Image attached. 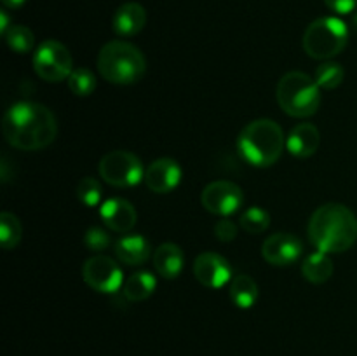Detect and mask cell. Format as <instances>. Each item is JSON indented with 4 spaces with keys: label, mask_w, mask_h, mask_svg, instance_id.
Returning <instances> with one entry per match:
<instances>
[{
    "label": "cell",
    "mask_w": 357,
    "mask_h": 356,
    "mask_svg": "<svg viewBox=\"0 0 357 356\" xmlns=\"http://www.w3.org/2000/svg\"><path fill=\"white\" fill-rule=\"evenodd\" d=\"M2 131L14 149L40 150L56 140L58 122L45 105L17 101L3 115Z\"/></svg>",
    "instance_id": "1"
},
{
    "label": "cell",
    "mask_w": 357,
    "mask_h": 356,
    "mask_svg": "<svg viewBox=\"0 0 357 356\" xmlns=\"http://www.w3.org/2000/svg\"><path fill=\"white\" fill-rule=\"evenodd\" d=\"M309 239L317 251L344 253L357 241V218L345 205L326 202L309 220Z\"/></svg>",
    "instance_id": "2"
},
{
    "label": "cell",
    "mask_w": 357,
    "mask_h": 356,
    "mask_svg": "<svg viewBox=\"0 0 357 356\" xmlns=\"http://www.w3.org/2000/svg\"><path fill=\"white\" fill-rule=\"evenodd\" d=\"M286 138L281 126L272 119H257L243 128L237 138V150L248 164L268 168L279 161Z\"/></svg>",
    "instance_id": "3"
},
{
    "label": "cell",
    "mask_w": 357,
    "mask_h": 356,
    "mask_svg": "<svg viewBox=\"0 0 357 356\" xmlns=\"http://www.w3.org/2000/svg\"><path fill=\"white\" fill-rule=\"evenodd\" d=\"M98 70L108 82L129 86L145 75L146 59L131 42L110 40L98 52Z\"/></svg>",
    "instance_id": "4"
},
{
    "label": "cell",
    "mask_w": 357,
    "mask_h": 356,
    "mask_svg": "<svg viewBox=\"0 0 357 356\" xmlns=\"http://www.w3.org/2000/svg\"><path fill=\"white\" fill-rule=\"evenodd\" d=\"M279 107L289 117L305 119L316 114L321 107V87L303 72H288L275 87Z\"/></svg>",
    "instance_id": "5"
},
{
    "label": "cell",
    "mask_w": 357,
    "mask_h": 356,
    "mask_svg": "<svg viewBox=\"0 0 357 356\" xmlns=\"http://www.w3.org/2000/svg\"><path fill=\"white\" fill-rule=\"evenodd\" d=\"M349 44V28L345 21L335 16L317 17L303 34V51L314 59H331Z\"/></svg>",
    "instance_id": "6"
},
{
    "label": "cell",
    "mask_w": 357,
    "mask_h": 356,
    "mask_svg": "<svg viewBox=\"0 0 357 356\" xmlns=\"http://www.w3.org/2000/svg\"><path fill=\"white\" fill-rule=\"evenodd\" d=\"M100 177L112 187H135L139 181L145 180L142 159L129 150H112L101 157Z\"/></svg>",
    "instance_id": "7"
},
{
    "label": "cell",
    "mask_w": 357,
    "mask_h": 356,
    "mask_svg": "<svg viewBox=\"0 0 357 356\" xmlns=\"http://www.w3.org/2000/svg\"><path fill=\"white\" fill-rule=\"evenodd\" d=\"M33 70L45 82L68 80L73 72V59L68 47L59 40H44L33 52Z\"/></svg>",
    "instance_id": "8"
},
{
    "label": "cell",
    "mask_w": 357,
    "mask_h": 356,
    "mask_svg": "<svg viewBox=\"0 0 357 356\" xmlns=\"http://www.w3.org/2000/svg\"><path fill=\"white\" fill-rule=\"evenodd\" d=\"M82 278L87 286L100 293H115L124 285L121 265L107 255H94L84 262Z\"/></svg>",
    "instance_id": "9"
},
{
    "label": "cell",
    "mask_w": 357,
    "mask_h": 356,
    "mask_svg": "<svg viewBox=\"0 0 357 356\" xmlns=\"http://www.w3.org/2000/svg\"><path fill=\"white\" fill-rule=\"evenodd\" d=\"M204 209L218 216H230L241 209L244 202L243 188L229 180H215L204 187L201 194Z\"/></svg>",
    "instance_id": "10"
},
{
    "label": "cell",
    "mask_w": 357,
    "mask_h": 356,
    "mask_svg": "<svg viewBox=\"0 0 357 356\" xmlns=\"http://www.w3.org/2000/svg\"><path fill=\"white\" fill-rule=\"evenodd\" d=\"M303 255V243L298 236L289 232L271 234L261 244V257L271 265H291Z\"/></svg>",
    "instance_id": "11"
},
{
    "label": "cell",
    "mask_w": 357,
    "mask_h": 356,
    "mask_svg": "<svg viewBox=\"0 0 357 356\" xmlns=\"http://www.w3.org/2000/svg\"><path fill=\"white\" fill-rule=\"evenodd\" d=\"M194 276L202 286L218 290L232 281V265L215 251H204L194 262Z\"/></svg>",
    "instance_id": "12"
},
{
    "label": "cell",
    "mask_w": 357,
    "mask_h": 356,
    "mask_svg": "<svg viewBox=\"0 0 357 356\" xmlns=\"http://www.w3.org/2000/svg\"><path fill=\"white\" fill-rule=\"evenodd\" d=\"M183 171L171 157L155 159L145 170V184L155 194H167L180 185Z\"/></svg>",
    "instance_id": "13"
},
{
    "label": "cell",
    "mask_w": 357,
    "mask_h": 356,
    "mask_svg": "<svg viewBox=\"0 0 357 356\" xmlns=\"http://www.w3.org/2000/svg\"><path fill=\"white\" fill-rule=\"evenodd\" d=\"M100 218L103 220L107 229L119 234H128L136 225L138 213L128 199L112 198L100 206Z\"/></svg>",
    "instance_id": "14"
},
{
    "label": "cell",
    "mask_w": 357,
    "mask_h": 356,
    "mask_svg": "<svg viewBox=\"0 0 357 356\" xmlns=\"http://www.w3.org/2000/svg\"><path fill=\"white\" fill-rule=\"evenodd\" d=\"M146 10L138 2L122 3L112 17V28L119 37H135L145 28Z\"/></svg>",
    "instance_id": "15"
},
{
    "label": "cell",
    "mask_w": 357,
    "mask_h": 356,
    "mask_svg": "<svg viewBox=\"0 0 357 356\" xmlns=\"http://www.w3.org/2000/svg\"><path fill=\"white\" fill-rule=\"evenodd\" d=\"M319 145L321 133L310 122H302V124L295 126L286 138V147H288L289 154L298 159H307V157L314 156Z\"/></svg>",
    "instance_id": "16"
},
{
    "label": "cell",
    "mask_w": 357,
    "mask_h": 356,
    "mask_svg": "<svg viewBox=\"0 0 357 356\" xmlns=\"http://www.w3.org/2000/svg\"><path fill=\"white\" fill-rule=\"evenodd\" d=\"M115 257L126 265H142L152 255L149 239L142 234H126L115 241Z\"/></svg>",
    "instance_id": "17"
},
{
    "label": "cell",
    "mask_w": 357,
    "mask_h": 356,
    "mask_svg": "<svg viewBox=\"0 0 357 356\" xmlns=\"http://www.w3.org/2000/svg\"><path fill=\"white\" fill-rule=\"evenodd\" d=\"M185 265V255L178 244L162 243L153 251V267L157 274L166 279H176Z\"/></svg>",
    "instance_id": "18"
},
{
    "label": "cell",
    "mask_w": 357,
    "mask_h": 356,
    "mask_svg": "<svg viewBox=\"0 0 357 356\" xmlns=\"http://www.w3.org/2000/svg\"><path fill=\"white\" fill-rule=\"evenodd\" d=\"M157 288V279L152 272L138 271L132 272L122 285V295L129 302H142L146 300Z\"/></svg>",
    "instance_id": "19"
},
{
    "label": "cell",
    "mask_w": 357,
    "mask_h": 356,
    "mask_svg": "<svg viewBox=\"0 0 357 356\" xmlns=\"http://www.w3.org/2000/svg\"><path fill=\"white\" fill-rule=\"evenodd\" d=\"M229 295L234 306H237L239 309H251L257 304L260 292H258L257 281L251 276L237 274L230 281Z\"/></svg>",
    "instance_id": "20"
},
{
    "label": "cell",
    "mask_w": 357,
    "mask_h": 356,
    "mask_svg": "<svg viewBox=\"0 0 357 356\" xmlns=\"http://www.w3.org/2000/svg\"><path fill=\"white\" fill-rule=\"evenodd\" d=\"M335 265L331 262L330 255L323 251H314L302 262V274L307 281L314 285H323L333 276Z\"/></svg>",
    "instance_id": "21"
},
{
    "label": "cell",
    "mask_w": 357,
    "mask_h": 356,
    "mask_svg": "<svg viewBox=\"0 0 357 356\" xmlns=\"http://www.w3.org/2000/svg\"><path fill=\"white\" fill-rule=\"evenodd\" d=\"M23 237V227L20 218L9 212L0 213V243L3 250H13Z\"/></svg>",
    "instance_id": "22"
},
{
    "label": "cell",
    "mask_w": 357,
    "mask_h": 356,
    "mask_svg": "<svg viewBox=\"0 0 357 356\" xmlns=\"http://www.w3.org/2000/svg\"><path fill=\"white\" fill-rule=\"evenodd\" d=\"M345 77V70L340 63L335 61H324L321 63L319 66L316 68V73H314V80L317 82V86L321 89L331 91L335 87L340 86L344 82Z\"/></svg>",
    "instance_id": "23"
},
{
    "label": "cell",
    "mask_w": 357,
    "mask_h": 356,
    "mask_svg": "<svg viewBox=\"0 0 357 356\" xmlns=\"http://www.w3.org/2000/svg\"><path fill=\"white\" fill-rule=\"evenodd\" d=\"M271 225V215L260 206H251L239 216V227L248 234H261Z\"/></svg>",
    "instance_id": "24"
},
{
    "label": "cell",
    "mask_w": 357,
    "mask_h": 356,
    "mask_svg": "<svg viewBox=\"0 0 357 356\" xmlns=\"http://www.w3.org/2000/svg\"><path fill=\"white\" fill-rule=\"evenodd\" d=\"M6 42L9 45L10 51L17 52V54H26L33 49L35 45V37L33 31L28 27H23V24H13L9 30L6 31Z\"/></svg>",
    "instance_id": "25"
},
{
    "label": "cell",
    "mask_w": 357,
    "mask_h": 356,
    "mask_svg": "<svg viewBox=\"0 0 357 356\" xmlns=\"http://www.w3.org/2000/svg\"><path fill=\"white\" fill-rule=\"evenodd\" d=\"M68 89L75 96H89L96 89V75L89 68H73L68 77Z\"/></svg>",
    "instance_id": "26"
},
{
    "label": "cell",
    "mask_w": 357,
    "mask_h": 356,
    "mask_svg": "<svg viewBox=\"0 0 357 356\" xmlns=\"http://www.w3.org/2000/svg\"><path fill=\"white\" fill-rule=\"evenodd\" d=\"M101 195H103V188L94 177H84L77 185V199L84 206H89V208L100 206Z\"/></svg>",
    "instance_id": "27"
},
{
    "label": "cell",
    "mask_w": 357,
    "mask_h": 356,
    "mask_svg": "<svg viewBox=\"0 0 357 356\" xmlns=\"http://www.w3.org/2000/svg\"><path fill=\"white\" fill-rule=\"evenodd\" d=\"M110 236H108L107 230L101 229V227H89V229L86 230V234H84V244L87 246V250L96 251V253L107 250V248L110 246Z\"/></svg>",
    "instance_id": "28"
},
{
    "label": "cell",
    "mask_w": 357,
    "mask_h": 356,
    "mask_svg": "<svg viewBox=\"0 0 357 356\" xmlns=\"http://www.w3.org/2000/svg\"><path fill=\"white\" fill-rule=\"evenodd\" d=\"M215 236L218 241L229 243V241L236 239L237 236V223L230 220L229 216H222V220L215 223Z\"/></svg>",
    "instance_id": "29"
},
{
    "label": "cell",
    "mask_w": 357,
    "mask_h": 356,
    "mask_svg": "<svg viewBox=\"0 0 357 356\" xmlns=\"http://www.w3.org/2000/svg\"><path fill=\"white\" fill-rule=\"evenodd\" d=\"M328 7L337 14H349L356 9L357 0H324Z\"/></svg>",
    "instance_id": "30"
},
{
    "label": "cell",
    "mask_w": 357,
    "mask_h": 356,
    "mask_svg": "<svg viewBox=\"0 0 357 356\" xmlns=\"http://www.w3.org/2000/svg\"><path fill=\"white\" fill-rule=\"evenodd\" d=\"M10 27H13V24H9V14H7V10H0V34L6 35V31L9 30Z\"/></svg>",
    "instance_id": "31"
},
{
    "label": "cell",
    "mask_w": 357,
    "mask_h": 356,
    "mask_svg": "<svg viewBox=\"0 0 357 356\" xmlns=\"http://www.w3.org/2000/svg\"><path fill=\"white\" fill-rule=\"evenodd\" d=\"M24 2H26V0H2L6 9H20V7L24 6Z\"/></svg>",
    "instance_id": "32"
}]
</instances>
